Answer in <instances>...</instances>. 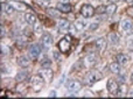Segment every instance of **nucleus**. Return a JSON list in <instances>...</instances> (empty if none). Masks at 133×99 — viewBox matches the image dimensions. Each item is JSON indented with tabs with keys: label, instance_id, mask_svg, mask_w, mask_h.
I'll return each instance as SVG.
<instances>
[{
	"label": "nucleus",
	"instance_id": "obj_1",
	"mask_svg": "<svg viewBox=\"0 0 133 99\" xmlns=\"http://www.w3.org/2000/svg\"><path fill=\"white\" fill-rule=\"evenodd\" d=\"M102 78H103V75H102L101 72L97 71V70H91V71H89L85 75L84 81H85V84L90 86V85H92V84H95L96 82L101 81Z\"/></svg>",
	"mask_w": 133,
	"mask_h": 99
},
{
	"label": "nucleus",
	"instance_id": "obj_2",
	"mask_svg": "<svg viewBox=\"0 0 133 99\" xmlns=\"http://www.w3.org/2000/svg\"><path fill=\"white\" fill-rule=\"evenodd\" d=\"M29 82H30V86H32L34 92H40L41 89L43 88V85H44V78L41 75H35V76H33Z\"/></svg>",
	"mask_w": 133,
	"mask_h": 99
},
{
	"label": "nucleus",
	"instance_id": "obj_3",
	"mask_svg": "<svg viewBox=\"0 0 133 99\" xmlns=\"http://www.w3.org/2000/svg\"><path fill=\"white\" fill-rule=\"evenodd\" d=\"M57 46H58V49H60L61 53L68 54L69 51H70V49H71L70 37H69V36H65V37H63V39H61Z\"/></svg>",
	"mask_w": 133,
	"mask_h": 99
},
{
	"label": "nucleus",
	"instance_id": "obj_4",
	"mask_svg": "<svg viewBox=\"0 0 133 99\" xmlns=\"http://www.w3.org/2000/svg\"><path fill=\"white\" fill-rule=\"evenodd\" d=\"M66 89L69 90V92H78V91L82 89V83L78 81H75V79H69L65 83Z\"/></svg>",
	"mask_w": 133,
	"mask_h": 99
},
{
	"label": "nucleus",
	"instance_id": "obj_5",
	"mask_svg": "<svg viewBox=\"0 0 133 99\" xmlns=\"http://www.w3.org/2000/svg\"><path fill=\"white\" fill-rule=\"evenodd\" d=\"M95 12H96V9L90 4H84L81 8V15H83L84 18H91L95 15Z\"/></svg>",
	"mask_w": 133,
	"mask_h": 99
},
{
	"label": "nucleus",
	"instance_id": "obj_6",
	"mask_svg": "<svg viewBox=\"0 0 133 99\" xmlns=\"http://www.w3.org/2000/svg\"><path fill=\"white\" fill-rule=\"evenodd\" d=\"M120 28L124 33L126 34H130V33L133 30V21L131 19H123L122 22H120Z\"/></svg>",
	"mask_w": 133,
	"mask_h": 99
},
{
	"label": "nucleus",
	"instance_id": "obj_7",
	"mask_svg": "<svg viewBox=\"0 0 133 99\" xmlns=\"http://www.w3.org/2000/svg\"><path fill=\"white\" fill-rule=\"evenodd\" d=\"M97 62V57L95 54H89L83 58V65L85 68H92Z\"/></svg>",
	"mask_w": 133,
	"mask_h": 99
},
{
	"label": "nucleus",
	"instance_id": "obj_8",
	"mask_svg": "<svg viewBox=\"0 0 133 99\" xmlns=\"http://www.w3.org/2000/svg\"><path fill=\"white\" fill-rule=\"evenodd\" d=\"M40 53H41V49H40L39 44H32V46L29 47V49H28V55H29V57L32 58L33 61L37 60Z\"/></svg>",
	"mask_w": 133,
	"mask_h": 99
},
{
	"label": "nucleus",
	"instance_id": "obj_9",
	"mask_svg": "<svg viewBox=\"0 0 133 99\" xmlns=\"http://www.w3.org/2000/svg\"><path fill=\"white\" fill-rule=\"evenodd\" d=\"M106 88H108V91L111 95H117L118 91H119V84L115 79H109L108 84H106Z\"/></svg>",
	"mask_w": 133,
	"mask_h": 99
},
{
	"label": "nucleus",
	"instance_id": "obj_10",
	"mask_svg": "<svg viewBox=\"0 0 133 99\" xmlns=\"http://www.w3.org/2000/svg\"><path fill=\"white\" fill-rule=\"evenodd\" d=\"M40 75H41L44 78V81H47V82H51V79H53V77H54L53 70L49 69V68H43V70L40 71Z\"/></svg>",
	"mask_w": 133,
	"mask_h": 99
},
{
	"label": "nucleus",
	"instance_id": "obj_11",
	"mask_svg": "<svg viewBox=\"0 0 133 99\" xmlns=\"http://www.w3.org/2000/svg\"><path fill=\"white\" fill-rule=\"evenodd\" d=\"M41 43L43 44L44 47L49 48V47L53 44V37H51V35L48 34V33H44V34L41 36Z\"/></svg>",
	"mask_w": 133,
	"mask_h": 99
},
{
	"label": "nucleus",
	"instance_id": "obj_12",
	"mask_svg": "<svg viewBox=\"0 0 133 99\" xmlns=\"http://www.w3.org/2000/svg\"><path fill=\"white\" fill-rule=\"evenodd\" d=\"M56 8H58L61 12H63V13H70V12L72 11V7H71V5L69 4V2H60L58 1Z\"/></svg>",
	"mask_w": 133,
	"mask_h": 99
},
{
	"label": "nucleus",
	"instance_id": "obj_13",
	"mask_svg": "<svg viewBox=\"0 0 133 99\" xmlns=\"http://www.w3.org/2000/svg\"><path fill=\"white\" fill-rule=\"evenodd\" d=\"M106 40L105 39H98L96 41V43H95V46H96L97 50L99 51V53H103L104 50L106 49Z\"/></svg>",
	"mask_w": 133,
	"mask_h": 99
},
{
	"label": "nucleus",
	"instance_id": "obj_14",
	"mask_svg": "<svg viewBox=\"0 0 133 99\" xmlns=\"http://www.w3.org/2000/svg\"><path fill=\"white\" fill-rule=\"evenodd\" d=\"M25 19H26V21H27V23L28 25H30V26H34L35 23H36V15H35L33 12H29V13H26V15H25Z\"/></svg>",
	"mask_w": 133,
	"mask_h": 99
},
{
	"label": "nucleus",
	"instance_id": "obj_15",
	"mask_svg": "<svg viewBox=\"0 0 133 99\" xmlns=\"http://www.w3.org/2000/svg\"><path fill=\"white\" fill-rule=\"evenodd\" d=\"M16 62H18V64L20 65L21 68H27V67H29V64H30V62H29V60H28L26 56H19L18 58H16Z\"/></svg>",
	"mask_w": 133,
	"mask_h": 99
},
{
	"label": "nucleus",
	"instance_id": "obj_16",
	"mask_svg": "<svg viewBox=\"0 0 133 99\" xmlns=\"http://www.w3.org/2000/svg\"><path fill=\"white\" fill-rule=\"evenodd\" d=\"M11 5L14 7V9L19 12H25L27 9V5L23 4V2H20V1H12Z\"/></svg>",
	"mask_w": 133,
	"mask_h": 99
},
{
	"label": "nucleus",
	"instance_id": "obj_17",
	"mask_svg": "<svg viewBox=\"0 0 133 99\" xmlns=\"http://www.w3.org/2000/svg\"><path fill=\"white\" fill-rule=\"evenodd\" d=\"M58 28H60V30L65 32V30H68L70 28V23L65 19H60V21H58Z\"/></svg>",
	"mask_w": 133,
	"mask_h": 99
},
{
	"label": "nucleus",
	"instance_id": "obj_18",
	"mask_svg": "<svg viewBox=\"0 0 133 99\" xmlns=\"http://www.w3.org/2000/svg\"><path fill=\"white\" fill-rule=\"evenodd\" d=\"M116 61H117L119 64H126L127 62H129V56L125 55V54H117V56H116Z\"/></svg>",
	"mask_w": 133,
	"mask_h": 99
},
{
	"label": "nucleus",
	"instance_id": "obj_19",
	"mask_svg": "<svg viewBox=\"0 0 133 99\" xmlns=\"http://www.w3.org/2000/svg\"><path fill=\"white\" fill-rule=\"evenodd\" d=\"M47 14L51 18H60L61 11L58 8H47Z\"/></svg>",
	"mask_w": 133,
	"mask_h": 99
},
{
	"label": "nucleus",
	"instance_id": "obj_20",
	"mask_svg": "<svg viewBox=\"0 0 133 99\" xmlns=\"http://www.w3.org/2000/svg\"><path fill=\"white\" fill-rule=\"evenodd\" d=\"M1 7H2V11H4L6 14H8V15H11V14H13L14 7L12 6V5L7 4V2H2V4H1Z\"/></svg>",
	"mask_w": 133,
	"mask_h": 99
},
{
	"label": "nucleus",
	"instance_id": "obj_21",
	"mask_svg": "<svg viewBox=\"0 0 133 99\" xmlns=\"http://www.w3.org/2000/svg\"><path fill=\"white\" fill-rule=\"evenodd\" d=\"M116 11H117V5L116 4H110V5H108V6H105V13L108 14V15L115 14Z\"/></svg>",
	"mask_w": 133,
	"mask_h": 99
},
{
	"label": "nucleus",
	"instance_id": "obj_22",
	"mask_svg": "<svg viewBox=\"0 0 133 99\" xmlns=\"http://www.w3.org/2000/svg\"><path fill=\"white\" fill-rule=\"evenodd\" d=\"M109 68H110V71L113 74H119L120 72V64L118 62H112Z\"/></svg>",
	"mask_w": 133,
	"mask_h": 99
},
{
	"label": "nucleus",
	"instance_id": "obj_23",
	"mask_svg": "<svg viewBox=\"0 0 133 99\" xmlns=\"http://www.w3.org/2000/svg\"><path fill=\"white\" fill-rule=\"evenodd\" d=\"M27 78H28V72L27 71H20L15 77V79L18 82H25V81H27Z\"/></svg>",
	"mask_w": 133,
	"mask_h": 99
},
{
	"label": "nucleus",
	"instance_id": "obj_24",
	"mask_svg": "<svg viewBox=\"0 0 133 99\" xmlns=\"http://www.w3.org/2000/svg\"><path fill=\"white\" fill-rule=\"evenodd\" d=\"M15 90L18 91L19 93H25L26 91H27V85H26L23 82H19L15 86Z\"/></svg>",
	"mask_w": 133,
	"mask_h": 99
},
{
	"label": "nucleus",
	"instance_id": "obj_25",
	"mask_svg": "<svg viewBox=\"0 0 133 99\" xmlns=\"http://www.w3.org/2000/svg\"><path fill=\"white\" fill-rule=\"evenodd\" d=\"M40 63H41V67L42 68H50V65H51V61L49 60L47 56H44V57L41 60V62H40Z\"/></svg>",
	"mask_w": 133,
	"mask_h": 99
},
{
	"label": "nucleus",
	"instance_id": "obj_26",
	"mask_svg": "<svg viewBox=\"0 0 133 99\" xmlns=\"http://www.w3.org/2000/svg\"><path fill=\"white\" fill-rule=\"evenodd\" d=\"M109 39H110L111 43H113V44H117L118 41H119V37H118V35L115 34V33H111V34L109 35Z\"/></svg>",
	"mask_w": 133,
	"mask_h": 99
},
{
	"label": "nucleus",
	"instance_id": "obj_27",
	"mask_svg": "<svg viewBox=\"0 0 133 99\" xmlns=\"http://www.w3.org/2000/svg\"><path fill=\"white\" fill-rule=\"evenodd\" d=\"M127 93V86L125 85V84H123V85H119V91H118L117 95L119 96H125Z\"/></svg>",
	"mask_w": 133,
	"mask_h": 99
},
{
	"label": "nucleus",
	"instance_id": "obj_28",
	"mask_svg": "<svg viewBox=\"0 0 133 99\" xmlns=\"http://www.w3.org/2000/svg\"><path fill=\"white\" fill-rule=\"evenodd\" d=\"M84 27H85V26H84V22H83V21L77 20L75 22V28L77 30H83V29H84Z\"/></svg>",
	"mask_w": 133,
	"mask_h": 99
},
{
	"label": "nucleus",
	"instance_id": "obj_29",
	"mask_svg": "<svg viewBox=\"0 0 133 99\" xmlns=\"http://www.w3.org/2000/svg\"><path fill=\"white\" fill-rule=\"evenodd\" d=\"M126 13H127V15H131V16H133V6L129 7V8L126 9Z\"/></svg>",
	"mask_w": 133,
	"mask_h": 99
},
{
	"label": "nucleus",
	"instance_id": "obj_30",
	"mask_svg": "<svg viewBox=\"0 0 133 99\" xmlns=\"http://www.w3.org/2000/svg\"><path fill=\"white\" fill-rule=\"evenodd\" d=\"M94 93H92V92H90V91H88V92H85L84 93V97H94Z\"/></svg>",
	"mask_w": 133,
	"mask_h": 99
},
{
	"label": "nucleus",
	"instance_id": "obj_31",
	"mask_svg": "<svg viewBox=\"0 0 133 99\" xmlns=\"http://www.w3.org/2000/svg\"><path fill=\"white\" fill-rule=\"evenodd\" d=\"M49 97H56V92H55V91H50V93H49Z\"/></svg>",
	"mask_w": 133,
	"mask_h": 99
},
{
	"label": "nucleus",
	"instance_id": "obj_32",
	"mask_svg": "<svg viewBox=\"0 0 133 99\" xmlns=\"http://www.w3.org/2000/svg\"><path fill=\"white\" fill-rule=\"evenodd\" d=\"M5 36V29H4V26H1V37Z\"/></svg>",
	"mask_w": 133,
	"mask_h": 99
},
{
	"label": "nucleus",
	"instance_id": "obj_33",
	"mask_svg": "<svg viewBox=\"0 0 133 99\" xmlns=\"http://www.w3.org/2000/svg\"><path fill=\"white\" fill-rule=\"evenodd\" d=\"M96 27H98V25H97V23H92V26L90 28H91V29H95Z\"/></svg>",
	"mask_w": 133,
	"mask_h": 99
},
{
	"label": "nucleus",
	"instance_id": "obj_34",
	"mask_svg": "<svg viewBox=\"0 0 133 99\" xmlns=\"http://www.w3.org/2000/svg\"><path fill=\"white\" fill-rule=\"evenodd\" d=\"M129 43H131V44H133V35L131 37H130V40H129Z\"/></svg>",
	"mask_w": 133,
	"mask_h": 99
},
{
	"label": "nucleus",
	"instance_id": "obj_35",
	"mask_svg": "<svg viewBox=\"0 0 133 99\" xmlns=\"http://www.w3.org/2000/svg\"><path fill=\"white\" fill-rule=\"evenodd\" d=\"M99 1H101V2H103V4H106V2H109V1H110V0H99Z\"/></svg>",
	"mask_w": 133,
	"mask_h": 99
},
{
	"label": "nucleus",
	"instance_id": "obj_36",
	"mask_svg": "<svg viewBox=\"0 0 133 99\" xmlns=\"http://www.w3.org/2000/svg\"><path fill=\"white\" fill-rule=\"evenodd\" d=\"M60 2H69V0H58Z\"/></svg>",
	"mask_w": 133,
	"mask_h": 99
},
{
	"label": "nucleus",
	"instance_id": "obj_37",
	"mask_svg": "<svg viewBox=\"0 0 133 99\" xmlns=\"http://www.w3.org/2000/svg\"><path fill=\"white\" fill-rule=\"evenodd\" d=\"M127 2H133V0H126Z\"/></svg>",
	"mask_w": 133,
	"mask_h": 99
},
{
	"label": "nucleus",
	"instance_id": "obj_38",
	"mask_svg": "<svg viewBox=\"0 0 133 99\" xmlns=\"http://www.w3.org/2000/svg\"><path fill=\"white\" fill-rule=\"evenodd\" d=\"M132 82H133V72H132Z\"/></svg>",
	"mask_w": 133,
	"mask_h": 99
},
{
	"label": "nucleus",
	"instance_id": "obj_39",
	"mask_svg": "<svg viewBox=\"0 0 133 99\" xmlns=\"http://www.w3.org/2000/svg\"><path fill=\"white\" fill-rule=\"evenodd\" d=\"M2 2H6V0H2Z\"/></svg>",
	"mask_w": 133,
	"mask_h": 99
},
{
	"label": "nucleus",
	"instance_id": "obj_40",
	"mask_svg": "<svg viewBox=\"0 0 133 99\" xmlns=\"http://www.w3.org/2000/svg\"><path fill=\"white\" fill-rule=\"evenodd\" d=\"M118 1H124V0H118Z\"/></svg>",
	"mask_w": 133,
	"mask_h": 99
},
{
	"label": "nucleus",
	"instance_id": "obj_41",
	"mask_svg": "<svg viewBox=\"0 0 133 99\" xmlns=\"http://www.w3.org/2000/svg\"><path fill=\"white\" fill-rule=\"evenodd\" d=\"M46 1H50V0H46Z\"/></svg>",
	"mask_w": 133,
	"mask_h": 99
}]
</instances>
